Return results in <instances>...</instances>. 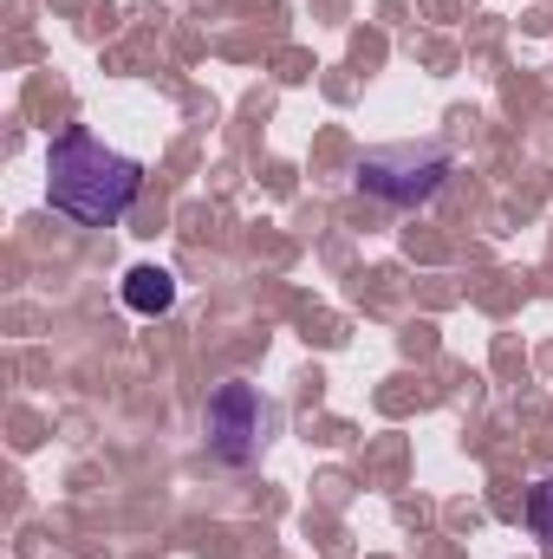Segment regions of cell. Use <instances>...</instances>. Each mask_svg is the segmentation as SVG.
I'll return each mask as SVG.
<instances>
[{"instance_id":"1","label":"cell","mask_w":553,"mask_h":559,"mask_svg":"<svg viewBox=\"0 0 553 559\" xmlns=\"http://www.w3.org/2000/svg\"><path fill=\"white\" fill-rule=\"evenodd\" d=\"M143 195V163L98 143L92 131H59L46 150V202L72 215L79 228H111L138 209Z\"/></svg>"},{"instance_id":"2","label":"cell","mask_w":553,"mask_h":559,"mask_svg":"<svg viewBox=\"0 0 553 559\" xmlns=\"http://www.w3.org/2000/svg\"><path fill=\"white\" fill-rule=\"evenodd\" d=\"M449 169H456V150L443 138H398V143H372V150L358 156L352 182H358V195H372V202L416 209V202H430V195L449 182Z\"/></svg>"},{"instance_id":"3","label":"cell","mask_w":553,"mask_h":559,"mask_svg":"<svg viewBox=\"0 0 553 559\" xmlns=\"http://www.w3.org/2000/svg\"><path fill=\"white\" fill-rule=\"evenodd\" d=\"M202 429H209V449H215L228 468H248V462H261V449L274 442L280 404L261 391V384H248V378H228V384H215V391H209Z\"/></svg>"},{"instance_id":"4","label":"cell","mask_w":553,"mask_h":559,"mask_svg":"<svg viewBox=\"0 0 553 559\" xmlns=\"http://www.w3.org/2000/svg\"><path fill=\"white\" fill-rule=\"evenodd\" d=\"M125 306H131L138 319L169 312V306H176V274H169V267H131V274H125Z\"/></svg>"},{"instance_id":"5","label":"cell","mask_w":553,"mask_h":559,"mask_svg":"<svg viewBox=\"0 0 553 559\" xmlns=\"http://www.w3.org/2000/svg\"><path fill=\"white\" fill-rule=\"evenodd\" d=\"M528 527H534L541 554L553 559V475H541V481H534V495H528Z\"/></svg>"}]
</instances>
